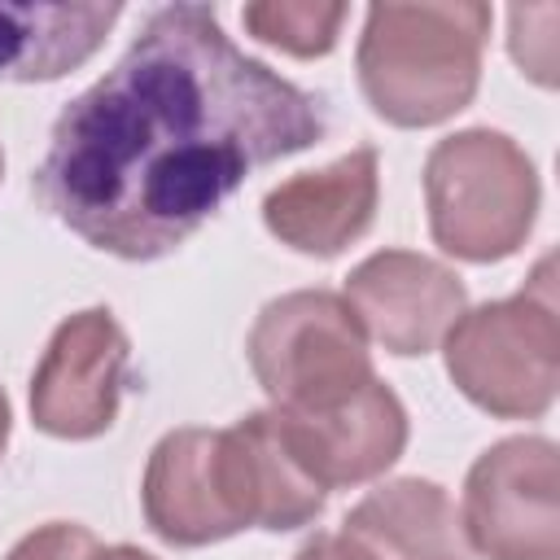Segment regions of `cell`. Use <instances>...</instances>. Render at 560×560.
I'll use <instances>...</instances> for the list:
<instances>
[{"mask_svg": "<svg viewBox=\"0 0 560 560\" xmlns=\"http://www.w3.org/2000/svg\"><path fill=\"white\" fill-rule=\"evenodd\" d=\"M324 131V101L245 57L210 4H166L61 109L35 192L92 249L149 262Z\"/></svg>", "mask_w": 560, "mask_h": 560, "instance_id": "obj_1", "label": "cell"}, {"mask_svg": "<svg viewBox=\"0 0 560 560\" xmlns=\"http://www.w3.org/2000/svg\"><path fill=\"white\" fill-rule=\"evenodd\" d=\"M490 4H372L359 35V88L394 127H438L455 118L481 83Z\"/></svg>", "mask_w": 560, "mask_h": 560, "instance_id": "obj_2", "label": "cell"}, {"mask_svg": "<svg viewBox=\"0 0 560 560\" xmlns=\"http://www.w3.org/2000/svg\"><path fill=\"white\" fill-rule=\"evenodd\" d=\"M424 201L442 254L499 262L525 245L538 219V171L512 136L468 127L433 144L424 162Z\"/></svg>", "mask_w": 560, "mask_h": 560, "instance_id": "obj_3", "label": "cell"}, {"mask_svg": "<svg viewBox=\"0 0 560 560\" xmlns=\"http://www.w3.org/2000/svg\"><path fill=\"white\" fill-rule=\"evenodd\" d=\"M442 346L446 372L472 407L499 420L547 416L560 385V319L551 298V258L538 262L534 280L521 293L464 311Z\"/></svg>", "mask_w": 560, "mask_h": 560, "instance_id": "obj_4", "label": "cell"}, {"mask_svg": "<svg viewBox=\"0 0 560 560\" xmlns=\"http://www.w3.org/2000/svg\"><path fill=\"white\" fill-rule=\"evenodd\" d=\"M245 354L276 411H324L376 376L354 311L328 289L271 298L249 328Z\"/></svg>", "mask_w": 560, "mask_h": 560, "instance_id": "obj_5", "label": "cell"}, {"mask_svg": "<svg viewBox=\"0 0 560 560\" xmlns=\"http://www.w3.org/2000/svg\"><path fill=\"white\" fill-rule=\"evenodd\" d=\"M464 534L481 560H560V459L551 438H503L464 481Z\"/></svg>", "mask_w": 560, "mask_h": 560, "instance_id": "obj_6", "label": "cell"}, {"mask_svg": "<svg viewBox=\"0 0 560 560\" xmlns=\"http://www.w3.org/2000/svg\"><path fill=\"white\" fill-rule=\"evenodd\" d=\"M131 346L105 306H88L57 324L35 376L31 420L48 438L88 442L118 420Z\"/></svg>", "mask_w": 560, "mask_h": 560, "instance_id": "obj_7", "label": "cell"}, {"mask_svg": "<svg viewBox=\"0 0 560 560\" xmlns=\"http://www.w3.org/2000/svg\"><path fill=\"white\" fill-rule=\"evenodd\" d=\"M140 499L149 529L171 547H206L249 529L223 429L166 433L149 455Z\"/></svg>", "mask_w": 560, "mask_h": 560, "instance_id": "obj_8", "label": "cell"}, {"mask_svg": "<svg viewBox=\"0 0 560 560\" xmlns=\"http://www.w3.org/2000/svg\"><path fill=\"white\" fill-rule=\"evenodd\" d=\"M346 306L354 311L363 337L389 354H429L446 341L455 319L468 306L464 280L411 249H381L346 276Z\"/></svg>", "mask_w": 560, "mask_h": 560, "instance_id": "obj_9", "label": "cell"}, {"mask_svg": "<svg viewBox=\"0 0 560 560\" xmlns=\"http://www.w3.org/2000/svg\"><path fill=\"white\" fill-rule=\"evenodd\" d=\"M276 429L298 459V468L319 486H363L398 464L407 446V411L385 381H368L346 402L324 411H276Z\"/></svg>", "mask_w": 560, "mask_h": 560, "instance_id": "obj_10", "label": "cell"}, {"mask_svg": "<svg viewBox=\"0 0 560 560\" xmlns=\"http://www.w3.org/2000/svg\"><path fill=\"white\" fill-rule=\"evenodd\" d=\"M376 149H350L324 171H302L262 197L267 232L311 258H337L372 228L376 214Z\"/></svg>", "mask_w": 560, "mask_h": 560, "instance_id": "obj_11", "label": "cell"}, {"mask_svg": "<svg viewBox=\"0 0 560 560\" xmlns=\"http://www.w3.org/2000/svg\"><path fill=\"white\" fill-rule=\"evenodd\" d=\"M341 534L376 560H472L451 494L420 477H398L363 494L346 512Z\"/></svg>", "mask_w": 560, "mask_h": 560, "instance_id": "obj_12", "label": "cell"}, {"mask_svg": "<svg viewBox=\"0 0 560 560\" xmlns=\"http://www.w3.org/2000/svg\"><path fill=\"white\" fill-rule=\"evenodd\" d=\"M122 18V4H9L0 0V79L48 83L83 66Z\"/></svg>", "mask_w": 560, "mask_h": 560, "instance_id": "obj_13", "label": "cell"}, {"mask_svg": "<svg viewBox=\"0 0 560 560\" xmlns=\"http://www.w3.org/2000/svg\"><path fill=\"white\" fill-rule=\"evenodd\" d=\"M228 433V455H232V481H236V499L245 508V521L271 534L284 529H302L324 512L328 490H319L298 459L289 455L276 416L271 411H254L245 420H236Z\"/></svg>", "mask_w": 560, "mask_h": 560, "instance_id": "obj_14", "label": "cell"}, {"mask_svg": "<svg viewBox=\"0 0 560 560\" xmlns=\"http://www.w3.org/2000/svg\"><path fill=\"white\" fill-rule=\"evenodd\" d=\"M346 4H311V0H262V4H245L241 22L254 39L289 52V57H324L332 52L341 22H346Z\"/></svg>", "mask_w": 560, "mask_h": 560, "instance_id": "obj_15", "label": "cell"}, {"mask_svg": "<svg viewBox=\"0 0 560 560\" xmlns=\"http://www.w3.org/2000/svg\"><path fill=\"white\" fill-rule=\"evenodd\" d=\"M96 551H101V542L92 529L52 521V525H39L26 538H18L4 560H92Z\"/></svg>", "mask_w": 560, "mask_h": 560, "instance_id": "obj_16", "label": "cell"}, {"mask_svg": "<svg viewBox=\"0 0 560 560\" xmlns=\"http://www.w3.org/2000/svg\"><path fill=\"white\" fill-rule=\"evenodd\" d=\"M508 22H512V57H516V66L534 79V83H542V88H551L556 83V39H551V26H556V13L542 22V31H534V9H512L508 13Z\"/></svg>", "mask_w": 560, "mask_h": 560, "instance_id": "obj_17", "label": "cell"}, {"mask_svg": "<svg viewBox=\"0 0 560 560\" xmlns=\"http://www.w3.org/2000/svg\"><path fill=\"white\" fill-rule=\"evenodd\" d=\"M293 560H376V556H368L359 542H350L346 534H315V538H306L302 547H298V556Z\"/></svg>", "mask_w": 560, "mask_h": 560, "instance_id": "obj_18", "label": "cell"}, {"mask_svg": "<svg viewBox=\"0 0 560 560\" xmlns=\"http://www.w3.org/2000/svg\"><path fill=\"white\" fill-rule=\"evenodd\" d=\"M92 560H158V556H149V551L131 547V542H118V547H101Z\"/></svg>", "mask_w": 560, "mask_h": 560, "instance_id": "obj_19", "label": "cell"}, {"mask_svg": "<svg viewBox=\"0 0 560 560\" xmlns=\"http://www.w3.org/2000/svg\"><path fill=\"white\" fill-rule=\"evenodd\" d=\"M9 398H4V389H0V455H4V446H9Z\"/></svg>", "mask_w": 560, "mask_h": 560, "instance_id": "obj_20", "label": "cell"}, {"mask_svg": "<svg viewBox=\"0 0 560 560\" xmlns=\"http://www.w3.org/2000/svg\"><path fill=\"white\" fill-rule=\"evenodd\" d=\"M0 175H4V153H0Z\"/></svg>", "mask_w": 560, "mask_h": 560, "instance_id": "obj_21", "label": "cell"}]
</instances>
